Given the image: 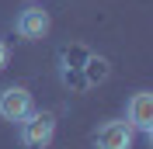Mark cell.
<instances>
[{
    "mask_svg": "<svg viewBox=\"0 0 153 149\" xmlns=\"http://www.w3.org/2000/svg\"><path fill=\"white\" fill-rule=\"evenodd\" d=\"M18 125H21V142L28 149H45L56 135V114L52 111H31Z\"/></svg>",
    "mask_w": 153,
    "mask_h": 149,
    "instance_id": "6da1fadb",
    "label": "cell"
},
{
    "mask_svg": "<svg viewBox=\"0 0 153 149\" xmlns=\"http://www.w3.org/2000/svg\"><path fill=\"white\" fill-rule=\"evenodd\" d=\"M125 121L132 125V132L153 135V94L150 90H136L125 104Z\"/></svg>",
    "mask_w": 153,
    "mask_h": 149,
    "instance_id": "7a4b0ae2",
    "label": "cell"
},
{
    "mask_svg": "<svg viewBox=\"0 0 153 149\" xmlns=\"http://www.w3.org/2000/svg\"><path fill=\"white\" fill-rule=\"evenodd\" d=\"M35 111V104H31V94L28 87H4L0 90V118L4 121H21L28 118V114Z\"/></svg>",
    "mask_w": 153,
    "mask_h": 149,
    "instance_id": "3957f363",
    "label": "cell"
},
{
    "mask_svg": "<svg viewBox=\"0 0 153 149\" xmlns=\"http://www.w3.org/2000/svg\"><path fill=\"white\" fill-rule=\"evenodd\" d=\"M132 139H136V132H132L129 121H105L94 132L97 149H132Z\"/></svg>",
    "mask_w": 153,
    "mask_h": 149,
    "instance_id": "277c9868",
    "label": "cell"
},
{
    "mask_svg": "<svg viewBox=\"0 0 153 149\" xmlns=\"http://www.w3.org/2000/svg\"><path fill=\"white\" fill-rule=\"evenodd\" d=\"M49 24H52V21H49V10H42V7H25L18 14V35L31 38V42H35V38H45Z\"/></svg>",
    "mask_w": 153,
    "mask_h": 149,
    "instance_id": "5b68a950",
    "label": "cell"
},
{
    "mask_svg": "<svg viewBox=\"0 0 153 149\" xmlns=\"http://www.w3.org/2000/svg\"><path fill=\"white\" fill-rule=\"evenodd\" d=\"M108 76V63L105 59H87V80L97 83V80H105Z\"/></svg>",
    "mask_w": 153,
    "mask_h": 149,
    "instance_id": "8992f818",
    "label": "cell"
},
{
    "mask_svg": "<svg viewBox=\"0 0 153 149\" xmlns=\"http://www.w3.org/2000/svg\"><path fill=\"white\" fill-rule=\"evenodd\" d=\"M4 66H7V45L0 42V69H4Z\"/></svg>",
    "mask_w": 153,
    "mask_h": 149,
    "instance_id": "52a82bcc",
    "label": "cell"
}]
</instances>
